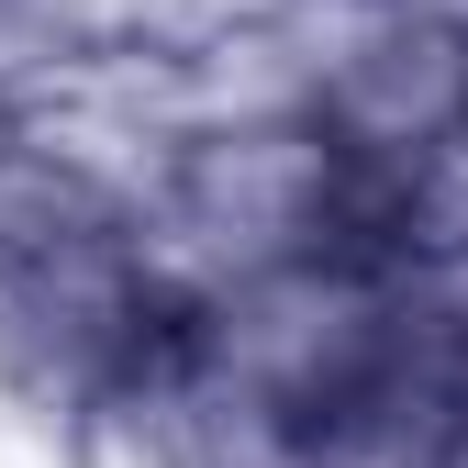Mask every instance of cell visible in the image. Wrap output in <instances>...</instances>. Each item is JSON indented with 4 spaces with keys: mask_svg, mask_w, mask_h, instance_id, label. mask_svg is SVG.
Listing matches in <instances>:
<instances>
[{
    "mask_svg": "<svg viewBox=\"0 0 468 468\" xmlns=\"http://www.w3.org/2000/svg\"><path fill=\"white\" fill-rule=\"evenodd\" d=\"M134 246L201 313V302H223V290L279 279V268H313V257H379V190L313 123L179 134L156 156V179H145Z\"/></svg>",
    "mask_w": 468,
    "mask_h": 468,
    "instance_id": "cell-1",
    "label": "cell"
},
{
    "mask_svg": "<svg viewBox=\"0 0 468 468\" xmlns=\"http://www.w3.org/2000/svg\"><path fill=\"white\" fill-rule=\"evenodd\" d=\"M190 335H201V357H212L223 390L313 424V413L379 390L401 357H413L424 313H413V279L401 268L313 257V268H279V279H246V290H223V302H201Z\"/></svg>",
    "mask_w": 468,
    "mask_h": 468,
    "instance_id": "cell-2",
    "label": "cell"
},
{
    "mask_svg": "<svg viewBox=\"0 0 468 468\" xmlns=\"http://www.w3.org/2000/svg\"><path fill=\"white\" fill-rule=\"evenodd\" d=\"M313 134L357 167L368 190H390L401 167H424L435 145L468 134V34H435L413 12H390V0L324 12Z\"/></svg>",
    "mask_w": 468,
    "mask_h": 468,
    "instance_id": "cell-3",
    "label": "cell"
},
{
    "mask_svg": "<svg viewBox=\"0 0 468 468\" xmlns=\"http://www.w3.org/2000/svg\"><path fill=\"white\" fill-rule=\"evenodd\" d=\"M413 313L435 324L446 357H468V257H446V268H424V279H413Z\"/></svg>",
    "mask_w": 468,
    "mask_h": 468,
    "instance_id": "cell-4",
    "label": "cell"
},
{
    "mask_svg": "<svg viewBox=\"0 0 468 468\" xmlns=\"http://www.w3.org/2000/svg\"><path fill=\"white\" fill-rule=\"evenodd\" d=\"M390 12H413V23H435V34H468V0H390Z\"/></svg>",
    "mask_w": 468,
    "mask_h": 468,
    "instance_id": "cell-5",
    "label": "cell"
},
{
    "mask_svg": "<svg viewBox=\"0 0 468 468\" xmlns=\"http://www.w3.org/2000/svg\"><path fill=\"white\" fill-rule=\"evenodd\" d=\"M302 12H357V0H302Z\"/></svg>",
    "mask_w": 468,
    "mask_h": 468,
    "instance_id": "cell-6",
    "label": "cell"
}]
</instances>
